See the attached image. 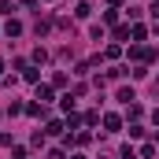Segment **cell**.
<instances>
[{"label": "cell", "mask_w": 159, "mask_h": 159, "mask_svg": "<svg viewBox=\"0 0 159 159\" xmlns=\"http://www.w3.org/2000/svg\"><path fill=\"white\" fill-rule=\"evenodd\" d=\"M70 159H85V156H70Z\"/></svg>", "instance_id": "obj_8"}, {"label": "cell", "mask_w": 159, "mask_h": 159, "mask_svg": "<svg viewBox=\"0 0 159 159\" xmlns=\"http://www.w3.org/2000/svg\"><path fill=\"white\" fill-rule=\"evenodd\" d=\"M22 4H26V7H34V4H37V0H22Z\"/></svg>", "instance_id": "obj_7"}, {"label": "cell", "mask_w": 159, "mask_h": 159, "mask_svg": "<svg viewBox=\"0 0 159 159\" xmlns=\"http://www.w3.org/2000/svg\"><path fill=\"white\" fill-rule=\"evenodd\" d=\"M104 126H107V129L115 133V129H119V126H122V119H119V115H104Z\"/></svg>", "instance_id": "obj_1"}, {"label": "cell", "mask_w": 159, "mask_h": 159, "mask_svg": "<svg viewBox=\"0 0 159 159\" xmlns=\"http://www.w3.org/2000/svg\"><path fill=\"white\" fill-rule=\"evenodd\" d=\"M0 70H4V59H0Z\"/></svg>", "instance_id": "obj_9"}, {"label": "cell", "mask_w": 159, "mask_h": 159, "mask_svg": "<svg viewBox=\"0 0 159 159\" xmlns=\"http://www.w3.org/2000/svg\"><path fill=\"white\" fill-rule=\"evenodd\" d=\"M37 100H41V104H48V100H52V89H48V85H41V89H37Z\"/></svg>", "instance_id": "obj_3"}, {"label": "cell", "mask_w": 159, "mask_h": 159, "mask_svg": "<svg viewBox=\"0 0 159 159\" xmlns=\"http://www.w3.org/2000/svg\"><path fill=\"white\" fill-rule=\"evenodd\" d=\"M4 30H7V37H19V34H22V26H19V22H15V19H11V22H7V26H4Z\"/></svg>", "instance_id": "obj_2"}, {"label": "cell", "mask_w": 159, "mask_h": 159, "mask_svg": "<svg viewBox=\"0 0 159 159\" xmlns=\"http://www.w3.org/2000/svg\"><path fill=\"white\" fill-rule=\"evenodd\" d=\"M152 15H156V19H159V0H156V7H152Z\"/></svg>", "instance_id": "obj_6"}, {"label": "cell", "mask_w": 159, "mask_h": 159, "mask_svg": "<svg viewBox=\"0 0 159 159\" xmlns=\"http://www.w3.org/2000/svg\"><path fill=\"white\" fill-rule=\"evenodd\" d=\"M48 159H67V156H63L59 148H52V152H48Z\"/></svg>", "instance_id": "obj_4"}, {"label": "cell", "mask_w": 159, "mask_h": 159, "mask_svg": "<svg viewBox=\"0 0 159 159\" xmlns=\"http://www.w3.org/2000/svg\"><path fill=\"white\" fill-rule=\"evenodd\" d=\"M122 159H137V156H133V148H126V152H122Z\"/></svg>", "instance_id": "obj_5"}]
</instances>
